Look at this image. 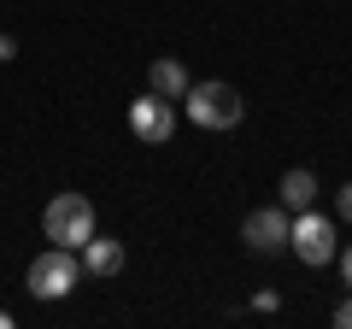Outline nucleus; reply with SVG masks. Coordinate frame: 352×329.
I'll return each mask as SVG.
<instances>
[{"label":"nucleus","instance_id":"1","mask_svg":"<svg viewBox=\"0 0 352 329\" xmlns=\"http://www.w3.org/2000/svg\"><path fill=\"white\" fill-rule=\"evenodd\" d=\"M182 112L200 129H235L241 118H247V100H241V89H229V83H188Z\"/></svg>","mask_w":352,"mask_h":329},{"label":"nucleus","instance_id":"2","mask_svg":"<svg viewBox=\"0 0 352 329\" xmlns=\"http://www.w3.org/2000/svg\"><path fill=\"white\" fill-rule=\"evenodd\" d=\"M41 235L53 241V247H82L88 235H94V200L88 194H59V200H47V212H41Z\"/></svg>","mask_w":352,"mask_h":329},{"label":"nucleus","instance_id":"3","mask_svg":"<svg viewBox=\"0 0 352 329\" xmlns=\"http://www.w3.org/2000/svg\"><path fill=\"white\" fill-rule=\"evenodd\" d=\"M335 217H323V212H294V229H288V253L300 259V265H311V270H323L329 259H335Z\"/></svg>","mask_w":352,"mask_h":329},{"label":"nucleus","instance_id":"4","mask_svg":"<svg viewBox=\"0 0 352 329\" xmlns=\"http://www.w3.org/2000/svg\"><path fill=\"white\" fill-rule=\"evenodd\" d=\"M24 282H30V294H36V300H65V294L82 282V265L71 259V247H47L41 259H30Z\"/></svg>","mask_w":352,"mask_h":329},{"label":"nucleus","instance_id":"5","mask_svg":"<svg viewBox=\"0 0 352 329\" xmlns=\"http://www.w3.org/2000/svg\"><path fill=\"white\" fill-rule=\"evenodd\" d=\"M288 206H258V212H247V224H241V241H247L252 253H288Z\"/></svg>","mask_w":352,"mask_h":329},{"label":"nucleus","instance_id":"6","mask_svg":"<svg viewBox=\"0 0 352 329\" xmlns=\"http://www.w3.org/2000/svg\"><path fill=\"white\" fill-rule=\"evenodd\" d=\"M129 136L135 141H153V147H159V141H170L176 136V106L164 100V94H141V100H129Z\"/></svg>","mask_w":352,"mask_h":329},{"label":"nucleus","instance_id":"7","mask_svg":"<svg viewBox=\"0 0 352 329\" xmlns=\"http://www.w3.org/2000/svg\"><path fill=\"white\" fill-rule=\"evenodd\" d=\"M82 270H88V277H118V270H124V241L88 235L82 241Z\"/></svg>","mask_w":352,"mask_h":329},{"label":"nucleus","instance_id":"8","mask_svg":"<svg viewBox=\"0 0 352 329\" xmlns=\"http://www.w3.org/2000/svg\"><path fill=\"white\" fill-rule=\"evenodd\" d=\"M147 89L164 94V100H182V94H188V71H182V59H153L147 65Z\"/></svg>","mask_w":352,"mask_h":329},{"label":"nucleus","instance_id":"9","mask_svg":"<svg viewBox=\"0 0 352 329\" xmlns=\"http://www.w3.org/2000/svg\"><path fill=\"white\" fill-rule=\"evenodd\" d=\"M276 189H282V206H288V212H305V206L317 200V177L305 171V164H300V171H282Z\"/></svg>","mask_w":352,"mask_h":329},{"label":"nucleus","instance_id":"10","mask_svg":"<svg viewBox=\"0 0 352 329\" xmlns=\"http://www.w3.org/2000/svg\"><path fill=\"white\" fill-rule=\"evenodd\" d=\"M276 306H282V294H270V288L252 294V312H276Z\"/></svg>","mask_w":352,"mask_h":329},{"label":"nucleus","instance_id":"11","mask_svg":"<svg viewBox=\"0 0 352 329\" xmlns=\"http://www.w3.org/2000/svg\"><path fill=\"white\" fill-rule=\"evenodd\" d=\"M335 212H340V217H346V224H352V182H346V189L335 194Z\"/></svg>","mask_w":352,"mask_h":329},{"label":"nucleus","instance_id":"12","mask_svg":"<svg viewBox=\"0 0 352 329\" xmlns=\"http://www.w3.org/2000/svg\"><path fill=\"white\" fill-rule=\"evenodd\" d=\"M335 323H340V329H352V288H346V300L335 306Z\"/></svg>","mask_w":352,"mask_h":329},{"label":"nucleus","instance_id":"13","mask_svg":"<svg viewBox=\"0 0 352 329\" xmlns=\"http://www.w3.org/2000/svg\"><path fill=\"white\" fill-rule=\"evenodd\" d=\"M340 277H346V288H352V247L340 253Z\"/></svg>","mask_w":352,"mask_h":329},{"label":"nucleus","instance_id":"14","mask_svg":"<svg viewBox=\"0 0 352 329\" xmlns=\"http://www.w3.org/2000/svg\"><path fill=\"white\" fill-rule=\"evenodd\" d=\"M12 53H18V41H12V36H0V59H12Z\"/></svg>","mask_w":352,"mask_h":329},{"label":"nucleus","instance_id":"15","mask_svg":"<svg viewBox=\"0 0 352 329\" xmlns=\"http://www.w3.org/2000/svg\"><path fill=\"white\" fill-rule=\"evenodd\" d=\"M0 329H18V323H12V317H6V312H0Z\"/></svg>","mask_w":352,"mask_h":329}]
</instances>
